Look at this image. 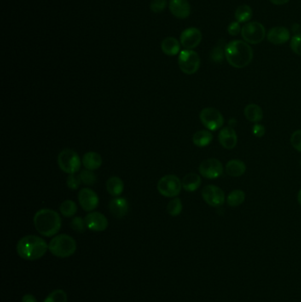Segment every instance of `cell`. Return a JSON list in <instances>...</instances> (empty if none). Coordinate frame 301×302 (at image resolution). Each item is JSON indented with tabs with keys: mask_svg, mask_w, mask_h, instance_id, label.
I'll return each instance as SVG.
<instances>
[{
	"mask_svg": "<svg viewBox=\"0 0 301 302\" xmlns=\"http://www.w3.org/2000/svg\"><path fill=\"white\" fill-rule=\"evenodd\" d=\"M224 57L234 68H244L252 62L254 53L248 43L241 40H234L224 47Z\"/></svg>",
	"mask_w": 301,
	"mask_h": 302,
	"instance_id": "6da1fadb",
	"label": "cell"
},
{
	"mask_svg": "<svg viewBox=\"0 0 301 302\" xmlns=\"http://www.w3.org/2000/svg\"><path fill=\"white\" fill-rule=\"evenodd\" d=\"M16 250L20 258L26 261H36L44 256L49 250V245L41 237L27 235L18 241Z\"/></svg>",
	"mask_w": 301,
	"mask_h": 302,
	"instance_id": "7a4b0ae2",
	"label": "cell"
},
{
	"mask_svg": "<svg viewBox=\"0 0 301 302\" xmlns=\"http://www.w3.org/2000/svg\"><path fill=\"white\" fill-rule=\"evenodd\" d=\"M33 222L36 231L44 237L55 236L62 225L60 215L51 209L38 210L34 216Z\"/></svg>",
	"mask_w": 301,
	"mask_h": 302,
	"instance_id": "3957f363",
	"label": "cell"
},
{
	"mask_svg": "<svg viewBox=\"0 0 301 302\" xmlns=\"http://www.w3.org/2000/svg\"><path fill=\"white\" fill-rule=\"evenodd\" d=\"M76 240L67 234H59L49 241V252L59 258L70 257L76 253Z\"/></svg>",
	"mask_w": 301,
	"mask_h": 302,
	"instance_id": "277c9868",
	"label": "cell"
},
{
	"mask_svg": "<svg viewBox=\"0 0 301 302\" xmlns=\"http://www.w3.org/2000/svg\"><path fill=\"white\" fill-rule=\"evenodd\" d=\"M82 160L76 151L66 148L58 156V164L61 171L67 174H74L81 169Z\"/></svg>",
	"mask_w": 301,
	"mask_h": 302,
	"instance_id": "5b68a950",
	"label": "cell"
},
{
	"mask_svg": "<svg viewBox=\"0 0 301 302\" xmlns=\"http://www.w3.org/2000/svg\"><path fill=\"white\" fill-rule=\"evenodd\" d=\"M182 183L176 175H165L157 183V190L164 197L175 198L180 194Z\"/></svg>",
	"mask_w": 301,
	"mask_h": 302,
	"instance_id": "8992f818",
	"label": "cell"
},
{
	"mask_svg": "<svg viewBox=\"0 0 301 302\" xmlns=\"http://www.w3.org/2000/svg\"><path fill=\"white\" fill-rule=\"evenodd\" d=\"M180 70L188 76L193 74L199 70L200 59L198 53L193 49H184L180 52L178 59Z\"/></svg>",
	"mask_w": 301,
	"mask_h": 302,
	"instance_id": "52a82bcc",
	"label": "cell"
},
{
	"mask_svg": "<svg viewBox=\"0 0 301 302\" xmlns=\"http://www.w3.org/2000/svg\"><path fill=\"white\" fill-rule=\"evenodd\" d=\"M241 36L246 43L258 44L265 38V28L260 22L251 21L244 25L241 30Z\"/></svg>",
	"mask_w": 301,
	"mask_h": 302,
	"instance_id": "ba28073f",
	"label": "cell"
},
{
	"mask_svg": "<svg viewBox=\"0 0 301 302\" xmlns=\"http://www.w3.org/2000/svg\"><path fill=\"white\" fill-rule=\"evenodd\" d=\"M200 119L203 125L210 131H216L224 124L223 114L213 107L203 109L200 113Z\"/></svg>",
	"mask_w": 301,
	"mask_h": 302,
	"instance_id": "9c48e42d",
	"label": "cell"
},
{
	"mask_svg": "<svg viewBox=\"0 0 301 302\" xmlns=\"http://www.w3.org/2000/svg\"><path fill=\"white\" fill-rule=\"evenodd\" d=\"M199 172L208 180L218 179L223 175V164L216 158H208L200 163Z\"/></svg>",
	"mask_w": 301,
	"mask_h": 302,
	"instance_id": "30bf717a",
	"label": "cell"
},
{
	"mask_svg": "<svg viewBox=\"0 0 301 302\" xmlns=\"http://www.w3.org/2000/svg\"><path fill=\"white\" fill-rule=\"evenodd\" d=\"M202 196L205 203L211 207H221L225 202V195L223 189L214 185H208L203 187Z\"/></svg>",
	"mask_w": 301,
	"mask_h": 302,
	"instance_id": "8fae6325",
	"label": "cell"
},
{
	"mask_svg": "<svg viewBox=\"0 0 301 302\" xmlns=\"http://www.w3.org/2000/svg\"><path fill=\"white\" fill-rule=\"evenodd\" d=\"M79 204L82 210L87 212H92L99 204V197L95 191L89 187H84L80 190L78 194Z\"/></svg>",
	"mask_w": 301,
	"mask_h": 302,
	"instance_id": "7c38bea8",
	"label": "cell"
},
{
	"mask_svg": "<svg viewBox=\"0 0 301 302\" xmlns=\"http://www.w3.org/2000/svg\"><path fill=\"white\" fill-rule=\"evenodd\" d=\"M203 39V35L196 28H188L180 35V43L186 49L196 48Z\"/></svg>",
	"mask_w": 301,
	"mask_h": 302,
	"instance_id": "4fadbf2b",
	"label": "cell"
},
{
	"mask_svg": "<svg viewBox=\"0 0 301 302\" xmlns=\"http://www.w3.org/2000/svg\"><path fill=\"white\" fill-rule=\"evenodd\" d=\"M86 225L87 228L92 232H104L108 227V219L106 218L104 214L100 212H89L85 218Z\"/></svg>",
	"mask_w": 301,
	"mask_h": 302,
	"instance_id": "5bb4252c",
	"label": "cell"
},
{
	"mask_svg": "<svg viewBox=\"0 0 301 302\" xmlns=\"http://www.w3.org/2000/svg\"><path fill=\"white\" fill-rule=\"evenodd\" d=\"M220 144L226 149H233L235 148L238 142V135L236 134L234 128L225 127L222 128L218 135Z\"/></svg>",
	"mask_w": 301,
	"mask_h": 302,
	"instance_id": "9a60e30c",
	"label": "cell"
},
{
	"mask_svg": "<svg viewBox=\"0 0 301 302\" xmlns=\"http://www.w3.org/2000/svg\"><path fill=\"white\" fill-rule=\"evenodd\" d=\"M169 8L178 19H187L191 13V6L187 0H170Z\"/></svg>",
	"mask_w": 301,
	"mask_h": 302,
	"instance_id": "2e32d148",
	"label": "cell"
},
{
	"mask_svg": "<svg viewBox=\"0 0 301 302\" xmlns=\"http://www.w3.org/2000/svg\"><path fill=\"white\" fill-rule=\"evenodd\" d=\"M290 36L291 35L289 30L285 27H275L268 31V33L267 34V38L269 43L279 45L288 42Z\"/></svg>",
	"mask_w": 301,
	"mask_h": 302,
	"instance_id": "e0dca14e",
	"label": "cell"
},
{
	"mask_svg": "<svg viewBox=\"0 0 301 302\" xmlns=\"http://www.w3.org/2000/svg\"><path fill=\"white\" fill-rule=\"evenodd\" d=\"M128 210H129V204L128 200L120 196L113 198L109 204L110 212L117 218L124 217L128 214Z\"/></svg>",
	"mask_w": 301,
	"mask_h": 302,
	"instance_id": "ac0fdd59",
	"label": "cell"
},
{
	"mask_svg": "<svg viewBox=\"0 0 301 302\" xmlns=\"http://www.w3.org/2000/svg\"><path fill=\"white\" fill-rule=\"evenodd\" d=\"M82 164L87 170L95 171L101 167L103 164L101 155L95 151H89L82 158Z\"/></svg>",
	"mask_w": 301,
	"mask_h": 302,
	"instance_id": "d6986e66",
	"label": "cell"
},
{
	"mask_svg": "<svg viewBox=\"0 0 301 302\" xmlns=\"http://www.w3.org/2000/svg\"><path fill=\"white\" fill-rule=\"evenodd\" d=\"M181 183H182V188H184V190L187 192H194L200 187L202 179L200 175L190 172L186 176H184Z\"/></svg>",
	"mask_w": 301,
	"mask_h": 302,
	"instance_id": "ffe728a7",
	"label": "cell"
},
{
	"mask_svg": "<svg viewBox=\"0 0 301 302\" xmlns=\"http://www.w3.org/2000/svg\"><path fill=\"white\" fill-rule=\"evenodd\" d=\"M246 166L244 162L239 159L230 160L225 165V171L227 174L232 177H240L245 172Z\"/></svg>",
	"mask_w": 301,
	"mask_h": 302,
	"instance_id": "44dd1931",
	"label": "cell"
},
{
	"mask_svg": "<svg viewBox=\"0 0 301 302\" xmlns=\"http://www.w3.org/2000/svg\"><path fill=\"white\" fill-rule=\"evenodd\" d=\"M106 189L113 197H118L124 191V182L120 178L112 176L106 181Z\"/></svg>",
	"mask_w": 301,
	"mask_h": 302,
	"instance_id": "7402d4cb",
	"label": "cell"
},
{
	"mask_svg": "<svg viewBox=\"0 0 301 302\" xmlns=\"http://www.w3.org/2000/svg\"><path fill=\"white\" fill-rule=\"evenodd\" d=\"M161 49L167 56H176L180 53V42L174 37H166L161 43Z\"/></svg>",
	"mask_w": 301,
	"mask_h": 302,
	"instance_id": "603a6c76",
	"label": "cell"
},
{
	"mask_svg": "<svg viewBox=\"0 0 301 302\" xmlns=\"http://www.w3.org/2000/svg\"><path fill=\"white\" fill-rule=\"evenodd\" d=\"M244 114L247 120L253 123H258L262 121L263 118V112L262 109L256 104H250L246 105L244 109Z\"/></svg>",
	"mask_w": 301,
	"mask_h": 302,
	"instance_id": "cb8c5ba5",
	"label": "cell"
},
{
	"mask_svg": "<svg viewBox=\"0 0 301 302\" xmlns=\"http://www.w3.org/2000/svg\"><path fill=\"white\" fill-rule=\"evenodd\" d=\"M212 141L213 135L209 130H200L196 132L193 136V144L199 148H204L209 146Z\"/></svg>",
	"mask_w": 301,
	"mask_h": 302,
	"instance_id": "d4e9b609",
	"label": "cell"
},
{
	"mask_svg": "<svg viewBox=\"0 0 301 302\" xmlns=\"http://www.w3.org/2000/svg\"><path fill=\"white\" fill-rule=\"evenodd\" d=\"M253 10L247 5H242L235 11V19L239 23L247 22L252 19Z\"/></svg>",
	"mask_w": 301,
	"mask_h": 302,
	"instance_id": "484cf974",
	"label": "cell"
},
{
	"mask_svg": "<svg viewBox=\"0 0 301 302\" xmlns=\"http://www.w3.org/2000/svg\"><path fill=\"white\" fill-rule=\"evenodd\" d=\"M59 210H60V213L63 217H74L77 213L78 207H77V204L73 200H66L60 204Z\"/></svg>",
	"mask_w": 301,
	"mask_h": 302,
	"instance_id": "4316f807",
	"label": "cell"
},
{
	"mask_svg": "<svg viewBox=\"0 0 301 302\" xmlns=\"http://www.w3.org/2000/svg\"><path fill=\"white\" fill-rule=\"evenodd\" d=\"M245 194L242 190L236 189L230 193L227 197V204L230 207H238L245 202Z\"/></svg>",
	"mask_w": 301,
	"mask_h": 302,
	"instance_id": "83f0119b",
	"label": "cell"
},
{
	"mask_svg": "<svg viewBox=\"0 0 301 302\" xmlns=\"http://www.w3.org/2000/svg\"><path fill=\"white\" fill-rule=\"evenodd\" d=\"M183 210V204L180 198L175 197L170 200L166 207L167 213L171 217H178L180 216Z\"/></svg>",
	"mask_w": 301,
	"mask_h": 302,
	"instance_id": "f1b7e54d",
	"label": "cell"
},
{
	"mask_svg": "<svg viewBox=\"0 0 301 302\" xmlns=\"http://www.w3.org/2000/svg\"><path fill=\"white\" fill-rule=\"evenodd\" d=\"M43 302H67V294L63 290H55L46 297Z\"/></svg>",
	"mask_w": 301,
	"mask_h": 302,
	"instance_id": "f546056e",
	"label": "cell"
},
{
	"mask_svg": "<svg viewBox=\"0 0 301 302\" xmlns=\"http://www.w3.org/2000/svg\"><path fill=\"white\" fill-rule=\"evenodd\" d=\"M80 178L82 180V184L86 185V186H93L95 184L96 182V175L93 172V171H89V170H83L81 171L80 173Z\"/></svg>",
	"mask_w": 301,
	"mask_h": 302,
	"instance_id": "4dcf8cb0",
	"label": "cell"
},
{
	"mask_svg": "<svg viewBox=\"0 0 301 302\" xmlns=\"http://www.w3.org/2000/svg\"><path fill=\"white\" fill-rule=\"evenodd\" d=\"M70 225L72 227V230L76 232V233H84L87 228L86 225L85 220L81 217H74L71 221Z\"/></svg>",
	"mask_w": 301,
	"mask_h": 302,
	"instance_id": "1f68e13d",
	"label": "cell"
},
{
	"mask_svg": "<svg viewBox=\"0 0 301 302\" xmlns=\"http://www.w3.org/2000/svg\"><path fill=\"white\" fill-rule=\"evenodd\" d=\"M82 183V180L80 178V175H76V173L74 174H69L67 180H66L67 187L71 190H77L79 187H81Z\"/></svg>",
	"mask_w": 301,
	"mask_h": 302,
	"instance_id": "d6a6232c",
	"label": "cell"
},
{
	"mask_svg": "<svg viewBox=\"0 0 301 302\" xmlns=\"http://www.w3.org/2000/svg\"><path fill=\"white\" fill-rule=\"evenodd\" d=\"M167 7L166 0H153L150 3V9L153 13H160Z\"/></svg>",
	"mask_w": 301,
	"mask_h": 302,
	"instance_id": "836d02e7",
	"label": "cell"
},
{
	"mask_svg": "<svg viewBox=\"0 0 301 302\" xmlns=\"http://www.w3.org/2000/svg\"><path fill=\"white\" fill-rule=\"evenodd\" d=\"M291 48L292 52L301 57V34L296 35L291 41Z\"/></svg>",
	"mask_w": 301,
	"mask_h": 302,
	"instance_id": "e575fe53",
	"label": "cell"
},
{
	"mask_svg": "<svg viewBox=\"0 0 301 302\" xmlns=\"http://www.w3.org/2000/svg\"><path fill=\"white\" fill-rule=\"evenodd\" d=\"M291 143L296 150L301 152V129L295 131L291 135Z\"/></svg>",
	"mask_w": 301,
	"mask_h": 302,
	"instance_id": "d590c367",
	"label": "cell"
},
{
	"mask_svg": "<svg viewBox=\"0 0 301 302\" xmlns=\"http://www.w3.org/2000/svg\"><path fill=\"white\" fill-rule=\"evenodd\" d=\"M223 56H224V52L222 49V47H220L219 45L213 49L211 53V59L214 62H221L223 59Z\"/></svg>",
	"mask_w": 301,
	"mask_h": 302,
	"instance_id": "8d00e7d4",
	"label": "cell"
},
{
	"mask_svg": "<svg viewBox=\"0 0 301 302\" xmlns=\"http://www.w3.org/2000/svg\"><path fill=\"white\" fill-rule=\"evenodd\" d=\"M241 27L239 25V22L238 21H234V22H232V23L230 24L229 26H228V33L231 35V36H238L240 32H241Z\"/></svg>",
	"mask_w": 301,
	"mask_h": 302,
	"instance_id": "74e56055",
	"label": "cell"
},
{
	"mask_svg": "<svg viewBox=\"0 0 301 302\" xmlns=\"http://www.w3.org/2000/svg\"><path fill=\"white\" fill-rule=\"evenodd\" d=\"M265 128L263 125H260L258 123H256V125L253 127V134L256 137L261 138L265 135Z\"/></svg>",
	"mask_w": 301,
	"mask_h": 302,
	"instance_id": "f35d334b",
	"label": "cell"
},
{
	"mask_svg": "<svg viewBox=\"0 0 301 302\" xmlns=\"http://www.w3.org/2000/svg\"><path fill=\"white\" fill-rule=\"evenodd\" d=\"M21 302H37V299L32 294L27 293V294L23 296L22 299H21Z\"/></svg>",
	"mask_w": 301,
	"mask_h": 302,
	"instance_id": "ab89813d",
	"label": "cell"
},
{
	"mask_svg": "<svg viewBox=\"0 0 301 302\" xmlns=\"http://www.w3.org/2000/svg\"><path fill=\"white\" fill-rule=\"evenodd\" d=\"M269 1L275 6H283V5L288 3L290 0H269Z\"/></svg>",
	"mask_w": 301,
	"mask_h": 302,
	"instance_id": "60d3db41",
	"label": "cell"
},
{
	"mask_svg": "<svg viewBox=\"0 0 301 302\" xmlns=\"http://www.w3.org/2000/svg\"><path fill=\"white\" fill-rule=\"evenodd\" d=\"M298 204H300V205H301V189H300V190H299V192H298Z\"/></svg>",
	"mask_w": 301,
	"mask_h": 302,
	"instance_id": "b9f144b4",
	"label": "cell"
},
{
	"mask_svg": "<svg viewBox=\"0 0 301 302\" xmlns=\"http://www.w3.org/2000/svg\"><path fill=\"white\" fill-rule=\"evenodd\" d=\"M300 165H301V161H300Z\"/></svg>",
	"mask_w": 301,
	"mask_h": 302,
	"instance_id": "7bdbcfd3",
	"label": "cell"
}]
</instances>
